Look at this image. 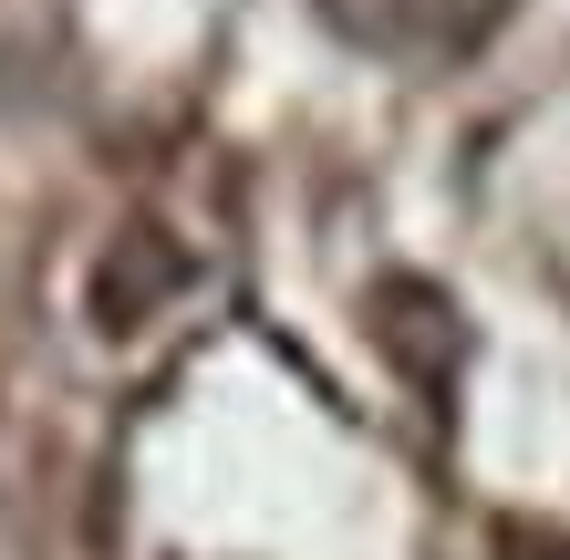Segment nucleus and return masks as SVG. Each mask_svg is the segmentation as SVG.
<instances>
[{
  "instance_id": "nucleus-1",
  "label": "nucleus",
  "mask_w": 570,
  "mask_h": 560,
  "mask_svg": "<svg viewBox=\"0 0 570 560\" xmlns=\"http://www.w3.org/2000/svg\"><path fill=\"white\" fill-rule=\"evenodd\" d=\"M322 11L363 52H466L498 21V0H322Z\"/></svg>"
}]
</instances>
